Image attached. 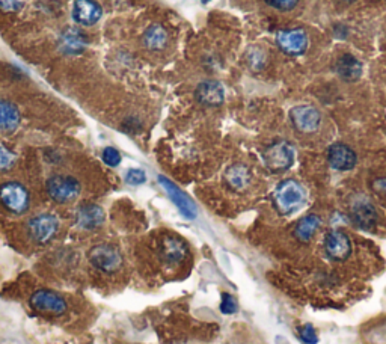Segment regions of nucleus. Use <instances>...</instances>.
I'll return each instance as SVG.
<instances>
[{
	"label": "nucleus",
	"instance_id": "6e6552de",
	"mask_svg": "<svg viewBox=\"0 0 386 344\" xmlns=\"http://www.w3.org/2000/svg\"><path fill=\"white\" fill-rule=\"evenodd\" d=\"M325 251L329 259L344 261L352 254V240L341 229H332L325 237Z\"/></svg>",
	"mask_w": 386,
	"mask_h": 344
},
{
	"label": "nucleus",
	"instance_id": "0eeeda50",
	"mask_svg": "<svg viewBox=\"0 0 386 344\" xmlns=\"http://www.w3.org/2000/svg\"><path fill=\"white\" fill-rule=\"evenodd\" d=\"M29 303L33 310L53 316H61L68 308L67 299L59 295L58 291L48 288H40L33 291L29 298Z\"/></svg>",
	"mask_w": 386,
	"mask_h": 344
},
{
	"label": "nucleus",
	"instance_id": "9b49d317",
	"mask_svg": "<svg viewBox=\"0 0 386 344\" xmlns=\"http://www.w3.org/2000/svg\"><path fill=\"white\" fill-rule=\"evenodd\" d=\"M276 44L284 53L291 56H299L308 47V36L303 29L281 31L276 35Z\"/></svg>",
	"mask_w": 386,
	"mask_h": 344
},
{
	"label": "nucleus",
	"instance_id": "bb28decb",
	"mask_svg": "<svg viewBox=\"0 0 386 344\" xmlns=\"http://www.w3.org/2000/svg\"><path fill=\"white\" fill-rule=\"evenodd\" d=\"M299 337L303 343L306 344H317L318 343V337L315 329L313 328V325H303L299 328Z\"/></svg>",
	"mask_w": 386,
	"mask_h": 344
},
{
	"label": "nucleus",
	"instance_id": "f257e3e1",
	"mask_svg": "<svg viewBox=\"0 0 386 344\" xmlns=\"http://www.w3.org/2000/svg\"><path fill=\"white\" fill-rule=\"evenodd\" d=\"M0 204L9 213L21 216L31 209V192L20 182H5L0 184Z\"/></svg>",
	"mask_w": 386,
	"mask_h": 344
},
{
	"label": "nucleus",
	"instance_id": "4468645a",
	"mask_svg": "<svg viewBox=\"0 0 386 344\" xmlns=\"http://www.w3.org/2000/svg\"><path fill=\"white\" fill-rule=\"evenodd\" d=\"M106 221L105 210H103L97 204H83L75 212V224L85 231H94L103 226Z\"/></svg>",
	"mask_w": 386,
	"mask_h": 344
},
{
	"label": "nucleus",
	"instance_id": "f03ea898",
	"mask_svg": "<svg viewBox=\"0 0 386 344\" xmlns=\"http://www.w3.org/2000/svg\"><path fill=\"white\" fill-rule=\"evenodd\" d=\"M46 190L48 197L58 204H68L79 198L82 184L75 177L68 174H53L47 178Z\"/></svg>",
	"mask_w": 386,
	"mask_h": 344
},
{
	"label": "nucleus",
	"instance_id": "39448f33",
	"mask_svg": "<svg viewBox=\"0 0 386 344\" xmlns=\"http://www.w3.org/2000/svg\"><path fill=\"white\" fill-rule=\"evenodd\" d=\"M61 222L58 216L51 213H40L28 222V234L36 245H47L59 231Z\"/></svg>",
	"mask_w": 386,
	"mask_h": 344
},
{
	"label": "nucleus",
	"instance_id": "aec40b11",
	"mask_svg": "<svg viewBox=\"0 0 386 344\" xmlns=\"http://www.w3.org/2000/svg\"><path fill=\"white\" fill-rule=\"evenodd\" d=\"M225 182L233 190H244L252 182V172L251 170L243 163L231 165L225 171Z\"/></svg>",
	"mask_w": 386,
	"mask_h": 344
},
{
	"label": "nucleus",
	"instance_id": "20e7f679",
	"mask_svg": "<svg viewBox=\"0 0 386 344\" xmlns=\"http://www.w3.org/2000/svg\"><path fill=\"white\" fill-rule=\"evenodd\" d=\"M88 259L93 267L105 273L118 272L124 263L120 248L110 244H98L93 246L88 252Z\"/></svg>",
	"mask_w": 386,
	"mask_h": 344
},
{
	"label": "nucleus",
	"instance_id": "9d476101",
	"mask_svg": "<svg viewBox=\"0 0 386 344\" xmlns=\"http://www.w3.org/2000/svg\"><path fill=\"white\" fill-rule=\"evenodd\" d=\"M189 256L187 244L178 236H166L160 245V259L169 266L182 264Z\"/></svg>",
	"mask_w": 386,
	"mask_h": 344
},
{
	"label": "nucleus",
	"instance_id": "4be33fe9",
	"mask_svg": "<svg viewBox=\"0 0 386 344\" xmlns=\"http://www.w3.org/2000/svg\"><path fill=\"white\" fill-rule=\"evenodd\" d=\"M335 68L340 78L347 82L358 80L362 74V63L352 55H343L341 58H338Z\"/></svg>",
	"mask_w": 386,
	"mask_h": 344
},
{
	"label": "nucleus",
	"instance_id": "f8f14e48",
	"mask_svg": "<svg viewBox=\"0 0 386 344\" xmlns=\"http://www.w3.org/2000/svg\"><path fill=\"white\" fill-rule=\"evenodd\" d=\"M103 16V8L95 0H74L71 8L73 20L80 26H94Z\"/></svg>",
	"mask_w": 386,
	"mask_h": 344
},
{
	"label": "nucleus",
	"instance_id": "423d86ee",
	"mask_svg": "<svg viewBox=\"0 0 386 344\" xmlns=\"http://www.w3.org/2000/svg\"><path fill=\"white\" fill-rule=\"evenodd\" d=\"M263 160L268 171L284 172L293 167L294 148L287 141H276L263 152Z\"/></svg>",
	"mask_w": 386,
	"mask_h": 344
},
{
	"label": "nucleus",
	"instance_id": "c85d7f7f",
	"mask_svg": "<svg viewBox=\"0 0 386 344\" xmlns=\"http://www.w3.org/2000/svg\"><path fill=\"white\" fill-rule=\"evenodd\" d=\"M221 311L224 314H234L237 311V302L236 299L229 295V293H224L221 301Z\"/></svg>",
	"mask_w": 386,
	"mask_h": 344
},
{
	"label": "nucleus",
	"instance_id": "7c9ffc66",
	"mask_svg": "<svg viewBox=\"0 0 386 344\" xmlns=\"http://www.w3.org/2000/svg\"><path fill=\"white\" fill-rule=\"evenodd\" d=\"M372 189L379 194L386 195V178H376V180L372 182Z\"/></svg>",
	"mask_w": 386,
	"mask_h": 344
},
{
	"label": "nucleus",
	"instance_id": "1a4fd4ad",
	"mask_svg": "<svg viewBox=\"0 0 386 344\" xmlns=\"http://www.w3.org/2000/svg\"><path fill=\"white\" fill-rule=\"evenodd\" d=\"M290 118L294 125L302 133H314L318 130L321 123V113L313 106H296L290 112Z\"/></svg>",
	"mask_w": 386,
	"mask_h": 344
},
{
	"label": "nucleus",
	"instance_id": "2f4dec72",
	"mask_svg": "<svg viewBox=\"0 0 386 344\" xmlns=\"http://www.w3.org/2000/svg\"><path fill=\"white\" fill-rule=\"evenodd\" d=\"M199 2H202V4H207V2H210V0H199Z\"/></svg>",
	"mask_w": 386,
	"mask_h": 344
},
{
	"label": "nucleus",
	"instance_id": "dca6fc26",
	"mask_svg": "<svg viewBox=\"0 0 386 344\" xmlns=\"http://www.w3.org/2000/svg\"><path fill=\"white\" fill-rule=\"evenodd\" d=\"M328 162L333 170L337 171H350L356 167L358 156L356 152L345 144H333L328 150Z\"/></svg>",
	"mask_w": 386,
	"mask_h": 344
},
{
	"label": "nucleus",
	"instance_id": "cd10ccee",
	"mask_svg": "<svg viewBox=\"0 0 386 344\" xmlns=\"http://www.w3.org/2000/svg\"><path fill=\"white\" fill-rule=\"evenodd\" d=\"M266 4L270 5L272 8H275V9H278V11L287 12V11H291V9H294L296 6H298L299 0H266Z\"/></svg>",
	"mask_w": 386,
	"mask_h": 344
},
{
	"label": "nucleus",
	"instance_id": "473e14b6",
	"mask_svg": "<svg viewBox=\"0 0 386 344\" xmlns=\"http://www.w3.org/2000/svg\"><path fill=\"white\" fill-rule=\"evenodd\" d=\"M345 2H353V0H345Z\"/></svg>",
	"mask_w": 386,
	"mask_h": 344
},
{
	"label": "nucleus",
	"instance_id": "393cba45",
	"mask_svg": "<svg viewBox=\"0 0 386 344\" xmlns=\"http://www.w3.org/2000/svg\"><path fill=\"white\" fill-rule=\"evenodd\" d=\"M101 159H103V162H105V163L108 165V167H110V168H117V167H120V163H121V160H122L121 152H120L117 148H113V147H106L105 150H103Z\"/></svg>",
	"mask_w": 386,
	"mask_h": 344
},
{
	"label": "nucleus",
	"instance_id": "c756f323",
	"mask_svg": "<svg viewBox=\"0 0 386 344\" xmlns=\"http://www.w3.org/2000/svg\"><path fill=\"white\" fill-rule=\"evenodd\" d=\"M26 4V0H0V9L4 12H17Z\"/></svg>",
	"mask_w": 386,
	"mask_h": 344
},
{
	"label": "nucleus",
	"instance_id": "a878e982",
	"mask_svg": "<svg viewBox=\"0 0 386 344\" xmlns=\"http://www.w3.org/2000/svg\"><path fill=\"white\" fill-rule=\"evenodd\" d=\"M125 182L130 186H140L147 182V174L144 170L132 168L125 172Z\"/></svg>",
	"mask_w": 386,
	"mask_h": 344
},
{
	"label": "nucleus",
	"instance_id": "412c9836",
	"mask_svg": "<svg viewBox=\"0 0 386 344\" xmlns=\"http://www.w3.org/2000/svg\"><path fill=\"white\" fill-rule=\"evenodd\" d=\"M142 43L147 50L151 52H160L169 43V35L162 24H151L142 35Z\"/></svg>",
	"mask_w": 386,
	"mask_h": 344
},
{
	"label": "nucleus",
	"instance_id": "ddd939ff",
	"mask_svg": "<svg viewBox=\"0 0 386 344\" xmlns=\"http://www.w3.org/2000/svg\"><path fill=\"white\" fill-rule=\"evenodd\" d=\"M88 44V36L79 28H66L59 35V50L63 55H80L85 52Z\"/></svg>",
	"mask_w": 386,
	"mask_h": 344
},
{
	"label": "nucleus",
	"instance_id": "b1692460",
	"mask_svg": "<svg viewBox=\"0 0 386 344\" xmlns=\"http://www.w3.org/2000/svg\"><path fill=\"white\" fill-rule=\"evenodd\" d=\"M17 163V155L4 142H0V174L9 172Z\"/></svg>",
	"mask_w": 386,
	"mask_h": 344
},
{
	"label": "nucleus",
	"instance_id": "a211bd4d",
	"mask_svg": "<svg viewBox=\"0 0 386 344\" xmlns=\"http://www.w3.org/2000/svg\"><path fill=\"white\" fill-rule=\"evenodd\" d=\"M195 98L198 103L204 106H221L225 100V89L221 83L214 80L202 82L197 88Z\"/></svg>",
	"mask_w": 386,
	"mask_h": 344
},
{
	"label": "nucleus",
	"instance_id": "5701e85b",
	"mask_svg": "<svg viewBox=\"0 0 386 344\" xmlns=\"http://www.w3.org/2000/svg\"><path fill=\"white\" fill-rule=\"evenodd\" d=\"M320 225H321V219L317 214L303 216L294 228V236L305 244V241H310L313 239V236L317 233Z\"/></svg>",
	"mask_w": 386,
	"mask_h": 344
},
{
	"label": "nucleus",
	"instance_id": "2eb2a0df",
	"mask_svg": "<svg viewBox=\"0 0 386 344\" xmlns=\"http://www.w3.org/2000/svg\"><path fill=\"white\" fill-rule=\"evenodd\" d=\"M350 219L361 229H371L377 224V210L367 198H358L350 207Z\"/></svg>",
	"mask_w": 386,
	"mask_h": 344
},
{
	"label": "nucleus",
	"instance_id": "7ed1b4c3",
	"mask_svg": "<svg viewBox=\"0 0 386 344\" xmlns=\"http://www.w3.org/2000/svg\"><path fill=\"white\" fill-rule=\"evenodd\" d=\"M306 194L303 186L293 180V178H288V180L281 182L275 190V206L279 213L282 214H290L296 210H299L303 202H305Z\"/></svg>",
	"mask_w": 386,
	"mask_h": 344
},
{
	"label": "nucleus",
	"instance_id": "f3484780",
	"mask_svg": "<svg viewBox=\"0 0 386 344\" xmlns=\"http://www.w3.org/2000/svg\"><path fill=\"white\" fill-rule=\"evenodd\" d=\"M159 183L162 184V187L166 190V194L172 199V202L178 207V210L182 212L186 218L193 219L197 216V206L193 204V201L183 192L182 189H179L177 184H174L168 178L159 175Z\"/></svg>",
	"mask_w": 386,
	"mask_h": 344
},
{
	"label": "nucleus",
	"instance_id": "6ab92c4d",
	"mask_svg": "<svg viewBox=\"0 0 386 344\" xmlns=\"http://www.w3.org/2000/svg\"><path fill=\"white\" fill-rule=\"evenodd\" d=\"M21 123L19 108L9 100L0 98V133H14Z\"/></svg>",
	"mask_w": 386,
	"mask_h": 344
}]
</instances>
